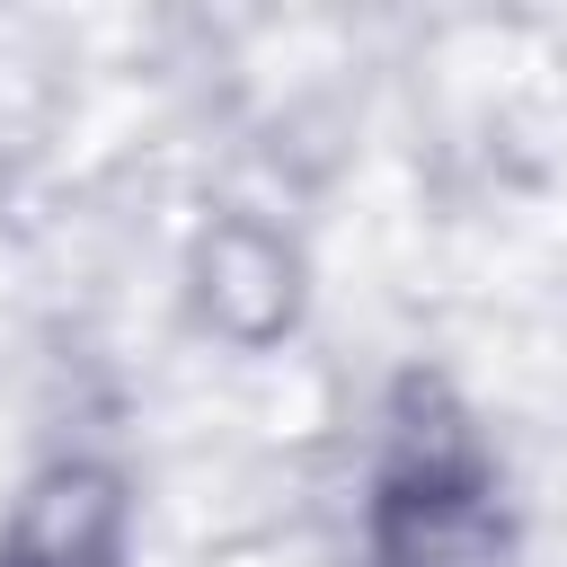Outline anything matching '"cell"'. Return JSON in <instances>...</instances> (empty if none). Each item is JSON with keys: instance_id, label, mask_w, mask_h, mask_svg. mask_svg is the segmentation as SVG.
<instances>
[{"instance_id": "obj_1", "label": "cell", "mask_w": 567, "mask_h": 567, "mask_svg": "<svg viewBox=\"0 0 567 567\" xmlns=\"http://www.w3.org/2000/svg\"><path fill=\"white\" fill-rule=\"evenodd\" d=\"M124 549V487L89 461L35 478L0 532V567H115Z\"/></svg>"}]
</instances>
